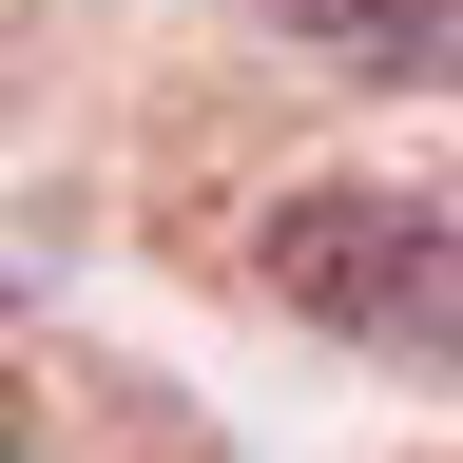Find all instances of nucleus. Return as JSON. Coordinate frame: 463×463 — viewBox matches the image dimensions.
<instances>
[{
	"mask_svg": "<svg viewBox=\"0 0 463 463\" xmlns=\"http://www.w3.org/2000/svg\"><path fill=\"white\" fill-rule=\"evenodd\" d=\"M289 58L328 78H405V97H463V0H251Z\"/></svg>",
	"mask_w": 463,
	"mask_h": 463,
	"instance_id": "obj_2",
	"label": "nucleus"
},
{
	"mask_svg": "<svg viewBox=\"0 0 463 463\" xmlns=\"http://www.w3.org/2000/svg\"><path fill=\"white\" fill-rule=\"evenodd\" d=\"M251 270H270L328 347L463 367V213H444V194H289V213L251 232Z\"/></svg>",
	"mask_w": 463,
	"mask_h": 463,
	"instance_id": "obj_1",
	"label": "nucleus"
}]
</instances>
